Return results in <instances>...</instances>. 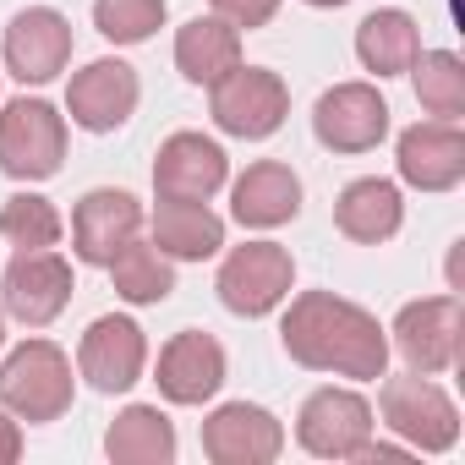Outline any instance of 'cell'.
Instances as JSON below:
<instances>
[{
    "mask_svg": "<svg viewBox=\"0 0 465 465\" xmlns=\"http://www.w3.org/2000/svg\"><path fill=\"white\" fill-rule=\"evenodd\" d=\"M77 400V378H72V356L55 340H23L6 361H0V405L17 421H61Z\"/></svg>",
    "mask_w": 465,
    "mask_h": 465,
    "instance_id": "2",
    "label": "cell"
},
{
    "mask_svg": "<svg viewBox=\"0 0 465 465\" xmlns=\"http://www.w3.org/2000/svg\"><path fill=\"white\" fill-rule=\"evenodd\" d=\"M230 213L247 230H280L302 213V175L280 159H258L230 181Z\"/></svg>",
    "mask_w": 465,
    "mask_h": 465,
    "instance_id": "19",
    "label": "cell"
},
{
    "mask_svg": "<svg viewBox=\"0 0 465 465\" xmlns=\"http://www.w3.org/2000/svg\"><path fill=\"white\" fill-rule=\"evenodd\" d=\"M170 6L164 0H94V28L110 45H143L164 28Z\"/></svg>",
    "mask_w": 465,
    "mask_h": 465,
    "instance_id": "28",
    "label": "cell"
},
{
    "mask_svg": "<svg viewBox=\"0 0 465 465\" xmlns=\"http://www.w3.org/2000/svg\"><path fill=\"white\" fill-rule=\"evenodd\" d=\"M242 66V28L224 17H192L175 28V72L197 88H213L224 72Z\"/></svg>",
    "mask_w": 465,
    "mask_h": 465,
    "instance_id": "21",
    "label": "cell"
},
{
    "mask_svg": "<svg viewBox=\"0 0 465 465\" xmlns=\"http://www.w3.org/2000/svg\"><path fill=\"white\" fill-rule=\"evenodd\" d=\"M230 181V159L203 132H170L153 153V192L170 203H208Z\"/></svg>",
    "mask_w": 465,
    "mask_h": 465,
    "instance_id": "18",
    "label": "cell"
},
{
    "mask_svg": "<svg viewBox=\"0 0 465 465\" xmlns=\"http://www.w3.org/2000/svg\"><path fill=\"white\" fill-rule=\"evenodd\" d=\"M378 432V411L367 405V394L345 389V383H329V389H312L296 411V443L318 460H356Z\"/></svg>",
    "mask_w": 465,
    "mask_h": 465,
    "instance_id": "7",
    "label": "cell"
},
{
    "mask_svg": "<svg viewBox=\"0 0 465 465\" xmlns=\"http://www.w3.org/2000/svg\"><path fill=\"white\" fill-rule=\"evenodd\" d=\"M378 411H383V427L416 454H449L460 443V405L427 372H400V378L383 372Z\"/></svg>",
    "mask_w": 465,
    "mask_h": 465,
    "instance_id": "3",
    "label": "cell"
},
{
    "mask_svg": "<svg viewBox=\"0 0 465 465\" xmlns=\"http://www.w3.org/2000/svg\"><path fill=\"white\" fill-rule=\"evenodd\" d=\"M203 454L213 465H274L285 454V427L252 400H230L203 416Z\"/></svg>",
    "mask_w": 465,
    "mask_h": 465,
    "instance_id": "13",
    "label": "cell"
},
{
    "mask_svg": "<svg viewBox=\"0 0 465 465\" xmlns=\"http://www.w3.org/2000/svg\"><path fill=\"white\" fill-rule=\"evenodd\" d=\"M66 115L50 99H12L0 110V170L12 181H50L66 164Z\"/></svg>",
    "mask_w": 465,
    "mask_h": 465,
    "instance_id": "6",
    "label": "cell"
},
{
    "mask_svg": "<svg viewBox=\"0 0 465 465\" xmlns=\"http://www.w3.org/2000/svg\"><path fill=\"white\" fill-rule=\"evenodd\" d=\"M132 236H143V203L121 186H94L72 208V258L104 269Z\"/></svg>",
    "mask_w": 465,
    "mask_h": 465,
    "instance_id": "15",
    "label": "cell"
},
{
    "mask_svg": "<svg viewBox=\"0 0 465 465\" xmlns=\"http://www.w3.org/2000/svg\"><path fill=\"white\" fill-rule=\"evenodd\" d=\"M405 77L416 88V104L432 121H460L465 115V61L454 50H421Z\"/></svg>",
    "mask_w": 465,
    "mask_h": 465,
    "instance_id": "26",
    "label": "cell"
},
{
    "mask_svg": "<svg viewBox=\"0 0 465 465\" xmlns=\"http://www.w3.org/2000/svg\"><path fill=\"white\" fill-rule=\"evenodd\" d=\"M280 345L307 372H334L351 383H378L389 372V329L334 291L291 296L280 318Z\"/></svg>",
    "mask_w": 465,
    "mask_h": 465,
    "instance_id": "1",
    "label": "cell"
},
{
    "mask_svg": "<svg viewBox=\"0 0 465 465\" xmlns=\"http://www.w3.org/2000/svg\"><path fill=\"white\" fill-rule=\"evenodd\" d=\"M153 247L170 263H203L224 247V219L208 203H170L159 197L153 208Z\"/></svg>",
    "mask_w": 465,
    "mask_h": 465,
    "instance_id": "22",
    "label": "cell"
},
{
    "mask_svg": "<svg viewBox=\"0 0 465 465\" xmlns=\"http://www.w3.org/2000/svg\"><path fill=\"white\" fill-rule=\"evenodd\" d=\"M208 115L224 137H242V143H263L285 126L291 115V88L280 72L269 66H236V72H224L213 88H208Z\"/></svg>",
    "mask_w": 465,
    "mask_h": 465,
    "instance_id": "4",
    "label": "cell"
},
{
    "mask_svg": "<svg viewBox=\"0 0 465 465\" xmlns=\"http://www.w3.org/2000/svg\"><path fill=\"white\" fill-rule=\"evenodd\" d=\"M0 236H6L17 252H39V247H61L66 236V219L50 197L39 192H17L0 203Z\"/></svg>",
    "mask_w": 465,
    "mask_h": 465,
    "instance_id": "27",
    "label": "cell"
},
{
    "mask_svg": "<svg viewBox=\"0 0 465 465\" xmlns=\"http://www.w3.org/2000/svg\"><path fill=\"white\" fill-rule=\"evenodd\" d=\"M230 378V361H224V345L208 334V329H181L164 340L159 351V367H153V383L170 405H208Z\"/></svg>",
    "mask_w": 465,
    "mask_h": 465,
    "instance_id": "16",
    "label": "cell"
},
{
    "mask_svg": "<svg viewBox=\"0 0 465 465\" xmlns=\"http://www.w3.org/2000/svg\"><path fill=\"white\" fill-rule=\"evenodd\" d=\"M137 99H143L137 66H126L121 55H99L83 72H72V83H66V115H72V126H83L94 137L121 132L132 121Z\"/></svg>",
    "mask_w": 465,
    "mask_h": 465,
    "instance_id": "10",
    "label": "cell"
},
{
    "mask_svg": "<svg viewBox=\"0 0 465 465\" xmlns=\"http://www.w3.org/2000/svg\"><path fill=\"white\" fill-rule=\"evenodd\" d=\"M219 307L236 312V318H269L291 302L296 291V258L280 242H247V247H230L219 263Z\"/></svg>",
    "mask_w": 465,
    "mask_h": 465,
    "instance_id": "5",
    "label": "cell"
},
{
    "mask_svg": "<svg viewBox=\"0 0 465 465\" xmlns=\"http://www.w3.org/2000/svg\"><path fill=\"white\" fill-rule=\"evenodd\" d=\"M394 170L411 192H454L465 181V132L460 121H416L394 143Z\"/></svg>",
    "mask_w": 465,
    "mask_h": 465,
    "instance_id": "17",
    "label": "cell"
},
{
    "mask_svg": "<svg viewBox=\"0 0 465 465\" xmlns=\"http://www.w3.org/2000/svg\"><path fill=\"white\" fill-rule=\"evenodd\" d=\"M72 291H77V274L55 247L12 252L6 274H0V312L23 329H50L72 307Z\"/></svg>",
    "mask_w": 465,
    "mask_h": 465,
    "instance_id": "8",
    "label": "cell"
},
{
    "mask_svg": "<svg viewBox=\"0 0 465 465\" xmlns=\"http://www.w3.org/2000/svg\"><path fill=\"white\" fill-rule=\"evenodd\" d=\"M416 55H421V28H416L411 12L378 6V12L361 17V28H356V61H361L378 83H383V77H405Z\"/></svg>",
    "mask_w": 465,
    "mask_h": 465,
    "instance_id": "23",
    "label": "cell"
},
{
    "mask_svg": "<svg viewBox=\"0 0 465 465\" xmlns=\"http://www.w3.org/2000/svg\"><path fill=\"white\" fill-rule=\"evenodd\" d=\"M72 23L55 12V6H28L6 23V39H0V61L6 72L28 88H45L55 83L66 66H72Z\"/></svg>",
    "mask_w": 465,
    "mask_h": 465,
    "instance_id": "12",
    "label": "cell"
},
{
    "mask_svg": "<svg viewBox=\"0 0 465 465\" xmlns=\"http://www.w3.org/2000/svg\"><path fill=\"white\" fill-rule=\"evenodd\" d=\"M312 137L329 153H372L389 137V99L372 83H334L312 104Z\"/></svg>",
    "mask_w": 465,
    "mask_h": 465,
    "instance_id": "14",
    "label": "cell"
},
{
    "mask_svg": "<svg viewBox=\"0 0 465 465\" xmlns=\"http://www.w3.org/2000/svg\"><path fill=\"white\" fill-rule=\"evenodd\" d=\"M104 269H110L115 296H121L126 307H159V302H170V291H175V263H170L153 242H143V236H132Z\"/></svg>",
    "mask_w": 465,
    "mask_h": 465,
    "instance_id": "25",
    "label": "cell"
},
{
    "mask_svg": "<svg viewBox=\"0 0 465 465\" xmlns=\"http://www.w3.org/2000/svg\"><path fill=\"white\" fill-rule=\"evenodd\" d=\"M104 454L115 465H170L175 460V427L159 405H126L104 432Z\"/></svg>",
    "mask_w": 465,
    "mask_h": 465,
    "instance_id": "24",
    "label": "cell"
},
{
    "mask_svg": "<svg viewBox=\"0 0 465 465\" xmlns=\"http://www.w3.org/2000/svg\"><path fill=\"white\" fill-rule=\"evenodd\" d=\"M143 367H148V334L137 318L104 312L88 323V334L77 345V378H88V389L126 394L132 383H143Z\"/></svg>",
    "mask_w": 465,
    "mask_h": 465,
    "instance_id": "11",
    "label": "cell"
},
{
    "mask_svg": "<svg viewBox=\"0 0 465 465\" xmlns=\"http://www.w3.org/2000/svg\"><path fill=\"white\" fill-rule=\"evenodd\" d=\"M405 372H449L460 361V345H465V307L460 296H421V302H405L394 312V329H389Z\"/></svg>",
    "mask_w": 465,
    "mask_h": 465,
    "instance_id": "9",
    "label": "cell"
},
{
    "mask_svg": "<svg viewBox=\"0 0 465 465\" xmlns=\"http://www.w3.org/2000/svg\"><path fill=\"white\" fill-rule=\"evenodd\" d=\"M208 6H213V17H224L230 28H242V34L269 28L280 17V0H208Z\"/></svg>",
    "mask_w": 465,
    "mask_h": 465,
    "instance_id": "29",
    "label": "cell"
},
{
    "mask_svg": "<svg viewBox=\"0 0 465 465\" xmlns=\"http://www.w3.org/2000/svg\"><path fill=\"white\" fill-rule=\"evenodd\" d=\"M302 6H312V12H340V6H351V0H302Z\"/></svg>",
    "mask_w": 465,
    "mask_h": 465,
    "instance_id": "31",
    "label": "cell"
},
{
    "mask_svg": "<svg viewBox=\"0 0 465 465\" xmlns=\"http://www.w3.org/2000/svg\"><path fill=\"white\" fill-rule=\"evenodd\" d=\"M334 224H340V236L356 242V247H383V242L400 236V224H405V197H400L394 181L361 175V181H351L334 197Z\"/></svg>",
    "mask_w": 465,
    "mask_h": 465,
    "instance_id": "20",
    "label": "cell"
},
{
    "mask_svg": "<svg viewBox=\"0 0 465 465\" xmlns=\"http://www.w3.org/2000/svg\"><path fill=\"white\" fill-rule=\"evenodd\" d=\"M0 345H6V312H0Z\"/></svg>",
    "mask_w": 465,
    "mask_h": 465,
    "instance_id": "32",
    "label": "cell"
},
{
    "mask_svg": "<svg viewBox=\"0 0 465 465\" xmlns=\"http://www.w3.org/2000/svg\"><path fill=\"white\" fill-rule=\"evenodd\" d=\"M23 460V421L0 405V465H17Z\"/></svg>",
    "mask_w": 465,
    "mask_h": 465,
    "instance_id": "30",
    "label": "cell"
}]
</instances>
